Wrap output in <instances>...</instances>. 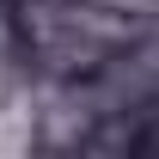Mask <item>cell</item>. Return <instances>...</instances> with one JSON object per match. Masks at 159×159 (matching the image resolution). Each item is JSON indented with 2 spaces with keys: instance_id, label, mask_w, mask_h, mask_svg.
Segmentation results:
<instances>
[]
</instances>
